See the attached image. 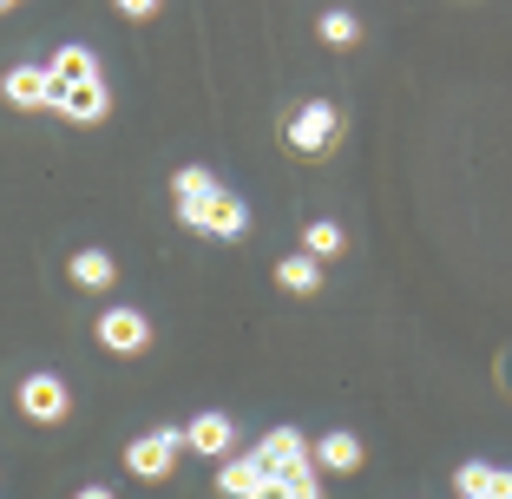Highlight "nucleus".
<instances>
[{"label":"nucleus","mask_w":512,"mask_h":499,"mask_svg":"<svg viewBox=\"0 0 512 499\" xmlns=\"http://www.w3.org/2000/svg\"><path fill=\"white\" fill-rule=\"evenodd\" d=\"M184 454V427H151V434H138L132 447H125V467L138 473V480H171V467H178Z\"/></svg>","instance_id":"1"},{"label":"nucleus","mask_w":512,"mask_h":499,"mask_svg":"<svg viewBox=\"0 0 512 499\" xmlns=\"http://www.w3.org/2000/svg\"><path fill=\"white\" fill-rule=\"evenodd\" d=\"M184 224H191V230H204V237H243V230H250V204H243V197L237 191H211V197H204V204H184Z\"/></svg>","instance_id":"2"},{"label":"nucleus","mask_w":512,"mask_h":499,"mask_svg":"<svg viewBox=\"0 0 512 499\" xmlns=\"http://www.w3.org/2000/svg\"><path fill=\"white\" fill-rule=\"evenodd\" d=\"M20 414H27V421H40V427H60L66 414H73V388H66L60 375H27L20 381Z\"/></svg>","instance_id":"3"},{"label":"nucleus","mask_w":512,"mask_h":499,"mask_svg":"<svg viewBox=\"0 0 512 499\" xmlns=\"http://www.w3.org/2000/svg\"><path fill=\"white\" fill-rule=\"evenodd\" d=\"M335 132H342V119H335L329 99H309V106L289 119V145H296L302 158H322V152L335 145Z\"/></svg>","instance_id":"4"},{"label":"nucleus","mask_w":512,"mask_h":499,"mask_svg":"<svg viewBox=\"0 0 512 499\" xmlns=\"http://www.w3.org/2000/svg\"><path fill=\"white\" fill-rule=\"evenodd\" d=\"M0 99L20 112H53V73L46 66H7L0 73Z\"/></svg>","instance_id":"5"},{"label":"nucleus","mask_w":512,"mask_h":499,"mask_svg":"<svg viewBox=\"0 0 512 499\" xmlns=\"http://www.w3.org/2000/svg\"><path fill=\"white\" fill-rule=\"evenodd\" d=\"M99 348H112V355H145L151 316L145 309H106V316H99Z\"/></svg>","instance_id":"6"},{"label":"nucleus","mask_w":512,"mask_h":499,"mask_svg":"<svg viewBox=\"0 0 512 499\" xmlns=\"http://www.w3.org/2000/svg\"><path fill=\"white\" fill-rule=\"evenodd\" d=\"M53 112L66 125H106V112H112L106 79H92V86H53Z\"/></svg>","instance_id":"7"},{"label":"nucleus","mask_w":512,"mask_h":499,"mask_svg":"<svg viewBox=\"0 0 512 499\" xmlns=\"http://www.w3.org/2000/svg\"><path fill=\"white\" fill-rule=\"evenodd\" d=\"M184 447H191V454H204V460L237 454V421H230V414H197V421L184 427Z\"/></svg>","instance_id":"8"},{"label":"nucleus","mask_w":512,"mask_h":499,"mask_svg":"<svg viewBox=\"0 0 512 499\" xmlns=\"http://www.w3.org/2000/svg\"><path fill=\"white\" fill-rule=\"evenodd\" d=\"M453 493L467 499H512V467H493V460H467L453 473Z\"/></svg>","instance_id":"9"},{"label":"nucleus","mask_w":512,"mask_h":499,"mask_svg":"<svg viewBox=\"0 0 512 499\" xmlns=\"http://www.w3.org/2000/svg\"><path fill=\"white\" fill-rule=\"evenodd\" d=\"M309 454H316V467H322V473H355V467L368 460V447L348 434V427H335V434H322Z\"/></svg>","instance_id":"10"},{"label":"nucleus","mask_w":512,"mask_h":499,"mask_svg":"<svg viewBox=\"0 0 512 499\" xmlns=\"http://www.w3.org/2000/svg\"><path fill=\"white\" fill-rule=\"evenodd\" d=\"M46 73H53V86H92V79H99V53H92V46H60V53L46 60Z\"/></svg>","instance_id":"11"},{"label":"nucleus","mask_w":512,"mask_h":499,"mask_svg":"<svg viewBox=\"0 0 512 499\" xmlns=\"http://www.w3.org/2000/svg\"><path fill=\"white\" fill-rule=\"evenodd\" d=\"M256 480H263V460L256 454H224V473H217V493L224 499H250Z\"/></svg>","instance_id":"12"},{"label":"nucleus","mask_w":512,"mask_h":499,"mask_svg":"<svg viewBox=\"0 0 512 499\" xmlns=\"http://www.w3.org/2000/svg\"><path fill=\"white\" fill-rule=\"evenodd\" d=\"M276 283H283L289 296H316V289H322V257H309V250L283 257V263H276Z\"/></svg>","instance_id":"13"},{"label":"nucleus","mask_w":512,"mask_h":499,"mask_svg":"<svg viewBox=\"0 0 512 499\" xmlns=\"http://www.w3.org/2000/svg\"><path fill=\"white\" fill-rule=\"evenodd\" d=\"M73 283L79 289H112V283H119V263H112L106 250H79V257H73Z\"/></svg>","instance_id":"14"},{"label":"nucleus","mask_w":512,"mask_h":499,"mask_svg":"<svg viewBox=\"0 0 512 499\" xmlns=\"http://www.w3.org/2000/svg\"><path fill=\"white\" fill-rule=\"evenodd\" d=\"M211 191H224V184H217L204 165H184V171H171V197H178V211H184V204H204Z\"/></svg>","instance_id":"15"},{"label":"nucleus","mask_w":512,"mask_h":499,"mask_svg":"<svg viewBox=\"0 0 512 499\" xmlns=\"http://www.w3.org/2000/svg\"><path fill=\"white\" fill-rule=\"evenodd\" d=\"M302 250H309V257H342V224H329V217H316V224L302 230Z\"/></svg>","instance_id":"16"},{"label":"nucleus","mask_w":512,"mask_h":499,"mask_svg":"<svg viewBox=\"0 0 512 499\" xmlns=\"http://www.w3.org/2000/svg\"><path fill=\"white\" fill-rule=\"evenodd\" d=\"M322 40H329V46H355V40H362V20L335 7V14H322Z\"/></svg>","instance_id":"17"},{"label":"nucleus","mask_w":512,"mask_h":499,"mask_svg":"<svg viewBox=\"0 0 512 499\" xmlns=\"http://www.w3.org/2000/svg\"><path fill=\"white\" fill-rule=\"evenodd\" d=\"M250 499H309V493H302L296 480H276V473H263V480H256V493H250Z\"/></svg>","instance_id":"18"},{"label":"nucleus","mask_w":512,"mask_h":499,"mask_svg":"<svg viewBox=\"0 0 512 499\" xmlns=\"http://www.w3.org/2000/svg\"><path fill=\"white\" fill-rule=\"evenodd\" d=\"M112 7H119L125 20H151V14H158V7H165V0H112Z\"/></svg>","instance_id":"19"},{"label":"nucleus","mask_w":512,"mask_h":499,"mask_svg":"<svg viewBox=\"0 0 512 499\" xmlns=\"http://www.w3.org/2000/svg\"><path fill=\"white\" fill-rule=\"evenodd\" d=\"M73 499H119V493H112V486H79Z\"/></svg>","instance_id":"20"},{"label":"nucleus","mask_w":512,"mask_h":499,"mask_svg":"<svg viewBox=\"0 0 512 499\" xmlns=\"http://www.w3.org/2000/svg\"><path fill=\"white\" fill-rule=\"evenodd\" d=\"M14 7H20V0H0V14H14Z\"/></svg>","instance_id":"21"},{"label":"nucleus","mask_w":512,"mask_h":499,"mask_svg":"<svg viewBox=\"0 0 512 499\" xmlns=\"http://www.w3.org/2000/svg\"><path fill=\"white\" fill-rule=\"evenodd\" d=\"M460 499H467V493H460Z\"/></svg>","instance_id":"22"},{"label":"nucleus","mask_w":512,"mask_h":499,"mask_svg":"<svg viewBox=\"0 0 512 499\" xmlns=\"http://www.w3.org/2000/svg\"><path fill=\"white\" fill-rule=\"evenodd\" d=\"M506 375H512V368H506Z\"/></svg>","instance_id":"23"}]
</instances>
